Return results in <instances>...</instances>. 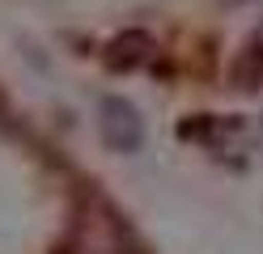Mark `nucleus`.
<instances>
[{"mask_svg":"<svg viewBox=\"0 0 263 254\" xmlns=\"http://www.w3.org/2000/svg\"><path fill=\"white\" fill-rule=\"evenodd\" d=\"M102 140L115 148V152H136L144 144V123L132 102L123 97H106L102 102Z\"/></svg>","mask_w":263,"mask_h":254,"instance_id":"nucleus-1","label":"nucleus"},{"mask_svg":"<svg viewBox=\"0 0 263 254\" xmlns=\"http://www.w3.org/2000/svg\"><path fill=\"white\" fill-rule=\"evenodd\" d=\"M149 51H153V38L144 30H127V34H119V38L110 43V55H106V64L119 72V68H136V64H144L149 60Z\"/></svg>","mask_w":263,"mask_h":254,"instance_id":"nucleus-2","label":"nucleus"},{"mask_svg":"<svg viewBox=\"0 0 263 254\" xmlns=\"http://www.w3.org/2000/svg\"><path fill=\"white\" fill-rule=\"evenodd\" d=\"M229 81H234V89H259L263 85V43H246L238 51V60L229 64Z\"/></svg>","mask_w":263,"mask_h":254,"instance_id":"nucleus-3","label":"nucleus"}]
</instances>
